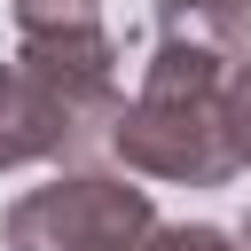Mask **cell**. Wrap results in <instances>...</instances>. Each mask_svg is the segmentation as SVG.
Masks as SVG:
<instances>
[{
  "instance_id": "6da1fadb",
  "label": "cell",
  "mask_w": 251,
  "mask_h": 251,
  "mask_svg": "<svg viewBox=\"0 0 251 251\" xmlns=\"http://www.w3.org/2000/svg\"><path fill=\"white\" fill-rule=\"evenodd\" d=\"M118 118H126V94H118L110 31L16 39V55L0 63V173L94 157L110 149Z\"/></svg>"
},
{
  "instance_id": "7a4b0ae2",
  "label": "cell",
  "mask_w": 251,
  "mask_h": 251,
  "mask_svg": "<svg viewBox=\"0 0 251 251\" xmlns=\"http://www.w3.org/2000/svg\"><path fill=\"white\" fill-rule=\"evenodd\" d=\"M227 63L188 55V47H157L141 71V94L126 102L110 157L141 180H180V188H227L243 173L235 126H227Z\"/></svg>"
},
{
  "instance_id": "3957f363",
  "label": "cell",
  "mask_w": 251,
  "mask_h": 251,
  "mask_svg": "<svg viewBox=\"0 0 251 251\" xmlns=\"http://www.w3.org/2000/svg\"><path fill=\"white\" fill-rule=\"evenodd\" d=\"M157 227L149 188H133V173H55L47 188L16 196L0 220L8 251H141Z\"/></svg>"
},
{
  "instance_id": "277c9868",
  "label": "cell",
  "mask_w": 251,
  "mask_h": 251,
  "mask_svg": "<svg viewBox=\"0 0 251 251\" xmlns=\"http://www.w3.org/2000/svg\"><path fill=\"white\" fill-rule=\"evenodd\" d=\"M157 47H188L212 63H251V0H157Z\"/></svg>"
},
{
  "instance_id": "5b68a950",
  "label": "cell",
  "mask_w": 251,
  "mask_h": 251,
  "mask_svg": "<svg viewBox=\"0 0 251 251\" xmlns=\"http://www.w3.org/2000/svg\"><path fill=\"white\" fill-rule=\"evenodd\" d=\"M16 39H71V31H102V0H8Z\"/></svg>"
},
{
  "instance_id": "8992f818",
  "label": "cell",
  "mask_w": 251,
  "mask_h": 251,
  "mask_svg": "<svg viewBox=\"0 0 251 251\" xmlns=\"http://www.w3.org/2000/svg\"><path fill=\"white\" fill-rule=\"evenodd\" d=\"M141 251H235V235L212 227V220H188V227H165V220H157Z\"/></svg>"
},
{
  "instance_id": "52a82bcc",
  "label": "cell",
  "mask_w": 251,
  "mask_h": 251,
  "mask_svg": "<svg viewBox=\"0 0 251 251\" xmlns=\"http://www.w3.org/2000/svg\"><path fill=\"white\" fill-rule=\"evenodd\" d=\"M227 126H235V149L251 165V63H235V78H227Z\"/></svg>"
},
{
  "instance_id": "ba28073f",
  "label": "cell",
  "mask_w": 251,
  "mask_h": 251,
  "mask_svg": "<svg viewBox=\"0 0 251 251\" xmlns=\"http://www.w3.org/2000/svg\"><path fill=\"white\" fill-rule=\"evenodd\" d=\"M235 251H251V212H243V227H235Z\"/></svg>"
}]
</instances>
